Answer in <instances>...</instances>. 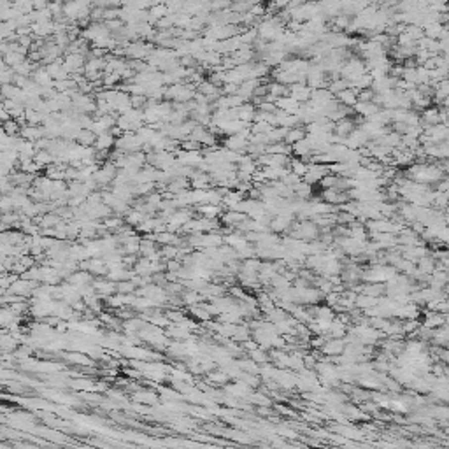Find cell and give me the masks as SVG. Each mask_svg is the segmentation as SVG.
<instances>
[{"instance_id": "obj_13", "label": "cell", "mask_w": 449, "mask_h": 449, "mask_svg": "<svg viewBox=\"0 0 449 449\" xmlns=\"http://www.w3.org/2000/svg\"><path fill=\"white\" fill-rule=\"evenodd\" d=\"M32 79L35 81V85H39L41 88H51V86H54V79L50 76V72L46 70V67H39L37 70L34 72V76H32Z\"/></svg>"}, {"instance_id": "obj_22", "label": "cell", "mask_w": 449, "mask_h": 449, "mask_svg": "<svg viewBox=\"0 0 449 449\" xmlns=\"http://www.w3.org/2000/svg\"><path fill=\"white\" fill-rule=\"evenodd\" d=\"M69 165H50L48 169H44V176L50 177L51 181H65V169Z\"/></svg>"}, {"instance_id": "obj_40", "label": "cell", "mask_w": 449, "mask_h": 449, "mask_svg": "<svg viewBox=\"0 0 449 449\" xmlns=\"http://www.w3.org/2000/svg\"><path fill=\"white\" fill-rule=\"evenodd\" d=\"M160 253H161V256H165V258H176L177 253H179V249H177V246H163Z\"/></svg>"}, {"instance_id": "obj_5", "label": "cell", "mask_w": 449, "mask_h": 449, "mask_svg": "<svg viewBox=\"0 0 449 449\" xmlns=\"http://www.w3.org/2000/svg\"><path fill=\"white\" fill-rule=\"evenodd\" d=\"M19 137L25 139V141L37 142V141H41V139L46 137V128H44L43 125H41V127H35V125H25V127H21Z\"/></svg>"}, {"instance_id": "obj_18", "label": "cell", "mask_w": 449, "mask_h": 449, "mask_svg": "<svg viewBox=\"0 0 449 449\" xmlns=\"http://www.w3.org/2000/svg\"><path fill=\"white\" fill-rule=\"evenodd\" d=\"M276 105H277V109L283 111V112H288V114H299L300 105L302 104H299V102H297L295 99H292V97H283V99L277 100Z\"/></svg>"}, {"instance_id": "obj_38", "label": "cell", "mask_w": 449, "mask_h": 449, "mask_svg": "<svg viewBox=\"0 0 449 449\" xmlns=\"http://www.w3.org/2000/svg\"><path fill=\"white\" fill-rule=\"evenodd\" d=\"M179 60H181V67H185V69H199V62H197V58L193 54L181 56Z\"/></svg>"}, {"instance_id": "obj_24", "label": "cell", "mask_w": 449, "mask_h": 449, "mask_svg": "<svg viewBox=\"0 0 449 449\" xmlns=\"http://www.w3.org/2000/svg\"><path fill=\"white\" fill-rule=\"evenodd\" d=\"M265 154H292V146H288L286 142H276V144H269L265 148Z\"/></svg>"}, {"instance_id": "obj_36", "label": "cell", "mask_w": 449, "mask_h": 449, "mask_svg": "<svg viewBox=\"0 0 449 449\" xmlns=\"http://www.w3.org/2000/svg\"><path fill=\"white\" fill-rule=\"evenodd\" d=\"M272 128H276V127H272V125L267 123V121H258V123L251 125V132H253V134H263V135H267L270 130H272Z\"/></svg>"}, {"instance_id": "obj_41", "label": "cell", "mask_w": 449, "mask_h": 449, "mask_svg": "<svg viewBox=\"0 0 449 449\" xmlns=\"http://www.w3.org/2000/svg\"><path fill=\"white\" fill-rule=\"evenodd\" d=\"M0 116H2V121H4V123L5 121H9V119H12L11 114H9V111L7 109H4V107H2V111H0Z\"/></svg>"}, {"instance_id": "obj_30", "label": "cell", "mask_w": 449, "mask_h": 449, "mask_svg": "<svg viewBox=\"0 0 449 449\" xmlns=\"http://www.w3.org/2000/svg\"><path fill=\"white\" fill-rule=\"evenodd\" d=\"M290 169H292V172H293V174H297V176L302 177V179H303V176H305V174H307V170H309V163H305V161L299 160V158H292Z\"/></svg>"}, {"instance_id": "obj_20", "label": "cell", "mask_w": 449, "mask_h": 449, "mask_svg": "<svg viewBox=\"0 0 449 449\" xmlns=\"http://www.w3.org/2000/svg\"><path fill=\"white\" fill-rule=\"evenodd\" d=\"M335 99H337V102H341L342 105L353 109L354 105L358 104V92L356 90H353V88H348V90H344V92L339 93Z\"/></svg>"}, {"instance_id": "obj_1", "label": "cell", "mask_w": 449, "mask_h": 449, "mask_svg": "<svg viewBox=\"0 0 449 449\" xmlns=\"http://www.w3.org/2000/svg\"><path fill=\"white\" fill-rule=\"evenodd\" d=\"M127 50V58L128 60H148L150 54L154 51V44L151 43H144V41H135L130 43Z\"/></svg>"}, {"instance_id": "obj_4", "label": "cell", "mask_w": 449, "mask_h": 449, "mask_svg": "<svg viewBox=\"0 0 449 449\" xmlns=\"http://www.w3.org/2000/svg\"><path fill=\"white\" fill-rule=\"evenodd\" d=\"M223 148H227L230 151H237V153L246 154L248 148H249V141L242 139L241 135H230V137L223 139Z\"/></svg>"}, {"instance_id": "obj_17", "label": "cell", "mask_w": 449, "mask_h": 449, "mask_svg": "<svg viewBox=\"0 0 449 449\" xmlns=\"http://www.w3.org/2000/svg\"><path fill=\"white\" fill-rule=\"evenodd\" d=\"M148 14H150V18H148V23L150 25H156L160 19H163L165 16H169L170 12H169V7H167V4H160L158 2L156 5H153V7L148 11Z\"/></svg>"}, {"instance_id": "obj_12", "label": "cell", "mask_w": 449, "mask_h": 449, "mask_svg": "<svg viewBox=\"0 0 449 449\" xmlns=\"http://www.w3.org/2000/svg\"><path fill=\"white\" fill-rule=\"evenodd\" d=\"M256 105H253L251 102H246L244 105H241V107L237 109V116L241 121H244V123L248 125H253L254 123V118H256Z\"/></svg>"}, {"instance_id": "obj_19", "label": "cell", "mask_w": 449, "mask_h": 449, "mask_svg": "<svg viewBox=\"0 0 449 449\" xmlns=\"http://www.w3.org/2000/svg\"><path fill=\"white\" fill-rule=\"evenodd\" d=\"M116 146V139L114 135L111 134V132H105V134L99 135L97 137V142H95V150L97 151H112Z\"/></svg>"}, {"instance_id": "obj_23", "label": "cell", "mask_w": 449, "mask_h": 449, "mask_svg": "<svg viewBox=\"0 0 449 449\" xmlns=\"http://www.w3.org/2000/svg\"><path fill=\"white\" fill-rule=\"evenodd\" d=\"M344 341H341V339H334V341H328L325 342V346L321 348L323 353L326 354H339V353H344Z\"/></svg>"}, {"instance_id": "obj_32", "label": "cell", "mask_w": 449, "mask_h": 449, "mask_svg": "<svg viewBox=\"0 0 449 449\" xmlns=\"http://www.w3.org/2000/svg\"><path fill=\"white\" fill-rule=\"evenodd\" d=\"M102 223H104V227L107 228L109 232H118L119 228L127 225V223H125V219L123 218H118V216H111V218L104 219Z\"/></svg>"}, {"instance_id": "obj_34", "label": "cell", "mask_w": 449, "mask_h": 449, "mask_svg": "<svg viewBox=\"0 0 449 449\" xmlns=\"http://www.w3.org/2000/svg\"><path fill=\"white\" fill-rule=\"evenodd\" d=\"M14 9L19 11L21 14H32L35 11L34 9V2H28V0H16L14 2Z\"/></svg>"}, {"instance_id": "obj_6", "label": "cell", "mask_w": 449, "mask_h": 449, "mask_svg": "<svg viewBox=\"0 0 449 449\" xmlns=\"http://www.w3.org/2000/svg\"><path fill=\"white\" fill-rule=\"evenodd\" d=\"M192 190H211L214 188V183H212L211 179V174H205V172H200V170L195 169V172H193L192 176Z\"/></svg>"}, {"instance_id": "obj_7", "label": "cell", "mask_w": 449, "mask_h": 449, "mask_svg": "<svg viewBox=\"0 0 449 449\" xmlns=\"http://www.w3.org/2000/svg\"><path fill=\"white\" fill-rule=\"evenodd\" d=\"M290 97L295 99L299 104H307L312 97V90L309 88L307 85H300V83H297V85L290 86Z\"/></svg>"}, {"instance_id": "obj_29", "label": "cell", "mask_w": 449, "mask_h": 449, "mask_svg": "<svg viewBox=\"0 0 449 449\" xmlns=\"http://www.w3.org/2000/svg\"><path fill=\"white\" fill-rule=\"evenodd\" d=\"M146 216L142 214L141 211H135V209H132L130 212H128V216L125 218V223L127 225H130V227H134V228H137L139 225H142V223L146 221Z\"/></svg>"}, {"instance_id": "obj_21", "label": "cell", "mask_w": 449, "mask_h": 449, "mask_svg": "<svg viewBox=\"0 0 449 449\" xmlns=\"http://www.w3.org/2000/svg\"><path fill=\"white\" fill-rule=\"evenodd\" d=\"M305 137H307V130H305L303 125H300V127H295V128H292V130L286 132L284 142H286L288 146H293V144H297V142L303 141Z\"/></svg>"}, {"instance_id": "obj_15", "label": "cell", "mask_w": 449, "mask_h": 449, "mask_svg": "<svg viewBox=\"0 0 449 449\" xmlns=\"http://www.w3.org/2000/svg\"><path fill=\"white\" fill-rule=\"evenodd\" d=\"M195 211L199 212L200 218H207V219H218V218H221V214H223V207H219V205H211V203L199 205V207H195Z\"/></svg>"}, {"instance_id": "obj_2", "label": "cell", "mask_w": 449, "mask_h": 449, "mask_svg": "<svg viewBox=\"0 0 449 449\" xmlns=\"http://www.w3.org/2000/svg\"><path fill=\"white\" fill-rule=\"evenodd\" d=\"M330 174V165H318V163H309V170L307 174L303 176V183L307 185H316V183H321V179L325 176Z\"/></svg>"}, {"instance_id": "obj_42", "label": "cell", "mask_w": 449, "mask_h": 449, "mask_svg": "<svg viewBox=\"0 0 449 449\" xmlns=\"http://www.w3.org/2000/svg\"><path fill=\"white\" fill-rule=\"evenodd\" d=\"M177 269H179V265L176 261H169V270H177Z\"/></svg>"}, {"instance_id": "obj_28", "label": "cell", "mask_w": 449, "mask_h": 449, "mask_svg": "<svg viewBox=\"0 0 449 449\" xmlns=\"http://www.w3.org/2000/svg\"><path fill=\"white\" fill-rule=\"evenodd\" d=\"M41 169H43V167L39 165V163H35V160H25V161H19V169L18 170L37 177L39 172H41Z\"/></svg>"}, {"instance_id": "obj_16", "label": "cell", "mask_w": 449, "mask_h": 449, "mask_svg": "<svg viewBox=\"0 0 449 449\" xmlns=\"http://www.w3.org/2000/svg\"><path fill=\"white\" fill-rule=\"evenodd\" d=\"M46 67V70L50 72V76L53 77L54 81H65V79H70V74L65 70V67H63V60H60V62H54V63H50V65H44Z\"/></svg>"}, {"instance_id": "obj_25", "label": "cell", "mask_w": 449, "mask_h": 449, "mask_svg": "<svg viewBox=\"0 0 449 449\" xmlns=\"http://www.w3.org/2000/svg\"><path fill=\"white\" fill-rule=\"evenodd\" d=\"M34 160H35V163H39L43 169H48L50 165L56 163V158H54L50 151H37V154H35Z\"/></svg>"}, {"instance_id": "obj_39", "label": "cell", "mask_w": 449, "mask_h": 449, "mask_svg": "<svg viewBox=\"0 0 449 449\" xmlns=\"http://www.w3.org/2000/svg\"><path fill=\"white\" fill-rule=\"evenodd\" d=\"M374 95H376V93H374L370 88L369 90H361V92H358V102H372Z\"/></svg>"}, {"instance_id": "obj_8", "label": "cell", "mask_w": 449, "mask_h": 449, "mask_svg": "<svg viewBox=\"0 0 449 449\" xmlns=\"http://www.w3.org/2000/svg\"><path fill=\"white\" fill-rule=\"evenodd\" d=\"M353 111H354V114L360 116V118H363L365 121H367V119L374 118L377 112H381V107L374 104V102H358V104L353 107Z\"/></svg>"}, {"instance_id": "obj_33", "label": "cell", "mask_w": 449, "mask_h": 449, "mask_svg": "<svg viewBox=\"0 0 449 449\" xmlns=\"http://www.w3.org/2000/svg\"><path fill=\"white\" fill-rule=\"evenodd\" d=\"M2 130H4V134L11 135V137H18L19 132H21V125H19L16 119H9V121H5L4 123Z\"/></svg>"}, {"instance_id": "obj_31", "label": "cell", "mask_w": 449, "mask_h": 449, "mask_svg": "<svg viewBox=\"0 0 449 449\" xmlns=\"http://www.w3.org/2000/svg\"><path fill=\"white\" fill-rule=\"evenodd\" d=\"M293 192H295V199H299V200H309L311 199V195H312L311 185L303 183V179H302V183H300V185L293 190Z\"/></svg>"}, {"instance_id": "obj_14", "label": "cell", "mask_w": 449, "mask_h": 449, "mask_svg": "<svg viewBox=\"0 0 449 449\" xmlns=\"http://www.w3.org/2000/svg\"><path fill=\"white\" fill-rule=\"evenodd\" d=\"M258 169H260L258 161L254 160V158H251L249 154H242L241 161L237 163V170H239V172L249 174V176H254Z\"/></svg>"}, {"instance_id": "obj_27", "label": "cell", "mask_w": 449, "mask_h": 449, "mask_svg": "<svg viewBox=\"0 0 449 449\" xmlns=\"http://www.w3.org/2000/svg\"><path fill=\"white\" fill-rule=\"evenodd\" d=\"M27 58H25V54L18 53V51H11V53H7L5 56H2V62L7 63L11 69H14V67H18L19 63H23Z\"/></svg>"}, {"instance_id": "obj_3", "label": "cell", "mask_w": 449, "mask_h": 449, "mask_svg": "<svg viewBox=\"0 0 449 449\" xmlns=\"http://www.w3.org/2000/svg\"><path fill=\"white\" fill-rule=\"evenodd\" d=\"M176 158L179 161L181 165H186V167H192V169H197L203 161V154L202 151H183L179 150L176 153Z\"/></svg>"}, {"instance_id": "obj_35", "label": "cell", "mask_w": 449, "mask_h": 449, "mask_svg": "<svg viewBox=\"0 0 449 449\" xmlns=\"http://www.w3.org/2000/svg\"><path fill=\"white\" fill-rule=\"evenodd\" d=\"M207 203H211V205H219V207H223V195L218 192V188L207 190Z\"/></svg>"}, {"instance_id": "obj_11", "label": "cell", "mask_w": 449, "mask_h": 449, "mask_svg": "<svg viewBox=\"0 0 449 449\" xmlns=\"http://www.w3.org/2000/svg\"><path fill=\"white\" fill-rule=\"evenodd\" d=\"M244 219H248L246 214H242V212H237V211H225L221 214V218H219V221H221L223 227H230V228H235L237 225H241Z\"/></svg>"}, {"instance_id": "obj_9", "label": "cell", "mask_w": 449, "mask_h": 449, "mask_svg": "<svg viewBox=\"0 0 449 449\" xmlns=\"http://www.w3.org/2000/svg\"><path fill=\"white\" fill-rule=\"evenodd\" d=\"M358 128L356 121H354V118L351 116V118H346V119H341L339 123H335V135H339V137L342 139H348L351 134H353L354 130Z\"/></svg>"}, {"instance_id": "obj_26", "label": "cell", "mask_w": 449, "mask_h": 449, "mask_svg": "<svg viewBox=\"0 0 449 449\" xmlns=\"http://www.w3.org/2000/svg\"><path fill=\"white\" fill-rule=\"evenodd\" d=\"M95 142H97V135L93 134L92 130H81V134H79V137H77V144L79 146H85V148H93L95 146Z\"/></svg>"}, {"instance_id": "obj_10", "label": "cell", "mask_w": 449, "mask_h": 449, "mask_svg": "<svg viewBox=\"0 0 449 449\" xmlns=\"http://www.w3.org/2000/svg\"><path fill=\"white\" fill-rule=\"evenodd\" d=\"M293 216H286V214H279L276 218H272L270 223V232L274 234H283V232H288L293 225Z\"/></svg>"}, {"instance_id": "obj_37", "label": "cell", "mask_w": 449, "mask_h": 449, "mask_svg": "<svg viewBox=\"0 0 449 449\" xmlns=\"http://www.w3.org/2000/svg\"><path fill=\"white\" fill-rule=\"evenodd\" d=\"M202 144L197 141H192V139H185L181 141V150L183 151H202Z\"/></svg>"}]
</instances>
